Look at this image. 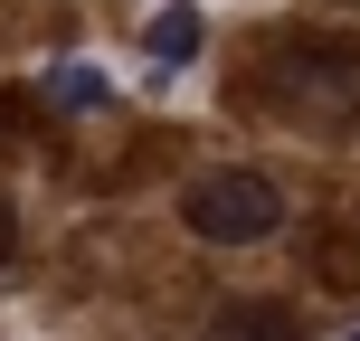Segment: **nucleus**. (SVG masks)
I'll use <instances>...</instances> for the list:
<instances>
[{"label": "nucleus", "instance_id": "obj_1", "mask_svg": "<svg viewBox=\"0 0 360 341\" xmlns=\"http://www.w3.org/2000/svg\"><path fill=\"white\" fill-rule=\"evenodd\" d=\"M180 218H190V237H209V247H256V237L285 228V190H275L266 171H199L190 199H180Z\"/></svg>", "mask_w": 360, "mask_h": 341}, {"label": "nucleus", "instance_id": "obj_2", "mask_svg": "<svg viewBox=\"0 0 360 341\" xmlns=\"http://www.w3.org/2000/svg\"><path fill=\"white\" fill-rule=\"evenodd\" d=\"M266 95L304 124H351L360 114V48H285V67H266Z\"/></svg>", "mask_w": 360, "mask_h": 341}, {"label": "nucleus", "instance_id": "obj_3", "mask_svg": "<svg viewBox=\"0 0 360 341\" xmlns=\"http://www.w3.org/2000/svg\"><path fill=\"white\" fill-rule=\"evenodd\" d=\"M143 48H152V57H162V67L180 76V67H190L199 48H209V19H199L190 0H171V10H152V29H143Z\"/></svg>", "mask_w": 360, "mask_h": 341}, {"label": "nucleus", "instance_id": "obj_4", "mask_svg": "<svg viewBox=\"0 0 360 341\" xmlns=\"http://www.w3.org/2000/svg\"><path fill=\"white\" fill-rule=\"evenodd\" d=\"M218 341H304V313L294 304H228L218 313Z\"/></svg>", "mask_w": 360, "mask_h": 341}, {"label": "nucleus", "instance_id": "obj_5", "mask_svg": "<svg viewBox=\"0 0 360 341\" xmlns=\"http://www.w3.org/2000/svg\"><path fill=\"white\" fill-rule=\"evenodd\" d=\"M48 95H57V105H76V114H86V105H105L114 86H105V67H86V57H67V67L48 76Z\"/></svg>", "mask_w": 360, "mask_h": 341}, {"label": "nucleus", "instance_id": "obj_6", "mask_svg": "<svg viewBox=\"0 0 360 341\" xmlns=\"http://www.w3.org/2000/svg\"><path fill=\"white\" fill-rule=\"evenodd\" d=\"M10 247H19V228H10V199H0V266H10Z\"/></svg>", "mask_w": 360, "mask_h": 341}, {"label": "nucleus", "instance_id": "obj_7", "mask_svg": "<svg viewBox=\"0 0 360 341\" xmlns=\"http://www.w3.org/2000/svg\"><path fill=\"white\" fill-rule=\"evenodd\" d=\"M351 341H360V332H351Z\"/></svg>", "mask_w": 360, "mask_h": 341}]
</instances>
